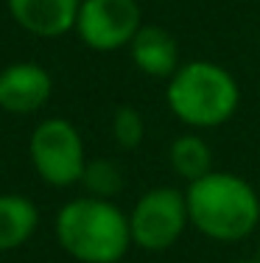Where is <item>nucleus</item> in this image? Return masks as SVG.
Returning a JSON list of instances; mask_svg holds the SVG:
<instances>
[{
  "label": "nucleus",
  "mask_w": 260,
  "mask_h": 263,
  "mask_svg": "<svg viewBox=\"0 0 260 263\" xmlns=\"http://www.w3.org/2000/svg\"><path fill=\"white\" fill-rule=\"evenodd\" d=\"M112 137L117 148L123 152H134L146 137V118L134 106H117L112 115Z\"/></svg>",
  "instance_id": "13"
},
{
  "label": "nucleus",
  "mask_w": 260,
  "mask_h": 263,
  "mask_svg": "<svg viewBox=\"0 0 260 263\" xmlns=\"http://www.w3.org/2000/svg\"><path fill=\"white\" fill-rule=\"evenodd\" d=\"M11 20L39 40H56L76 28L82 0H6Z\"/></svg>",
  "instance_id": "8"
},
{
  "label": "nucleus",
  "mask_w": 260,
  "mask_h": 263,
  "mask_svg": "<svg viewBox=\"0 0 260 263\" xmlns=\"http://www.w3.org/2000/svg\"><path fill=\"white\" fill-rule=\"evenodd\" d=\"M235 263H260V260L255 258V260H235Z\"/></svg>",
  "instance_id": "14"
},
{
  "label": "nucleus",
  "mask_w": 260,
  "mask_h": 263,
  "mask_svg": "<svg viewBox=\"0 0 260 263\" xmlns=\"http://www.w3.org/2000/svg\"><path fill=\"white\" fill-rule=\"evenodd\" d=\"M257 260H260V247H257Z\"/></svg>",
  "instance_id": "15"
},
{
  "label": "nucleus",
  "mask_w": 260,
  "mask_h": 263,
  "mask_svg": "<svg viewBox=\"0 0 260 263\" xmlns=\"http://www.w3.org/2000/svg\"><path fill=\"white\" fill-rule=\"evenodd\" d=\"M190 224L185 191L176 187H151L134 202L129 213L132 243L146 252H165L182 238Z\"/></svg>",
  "instance_id": "5"
},
{
  "label": "nucleus",
  "mask_w": 260,
  "mask_h": 263,
  "mask_svg": "<svg viewBox=\"0 0 260 263\" xmlns=\"http://www.w3.org/2000/svg\"><path fill=\"white\" fill-rule=\"evenodd\" d=\"M143 26L137 0H82L76 17V34L90 51L115 53L129 48Z\"/></svg>",
  "instance_id": "6"
},
{
  "label": "nucleus",
  "mask_w": 260,
  "mask_h": 263,
  "mask_svg": "<svg viewBox=\"0 0 260 263\" xmlns=\"http://www.w3.org/2000/svg\"><path fill=\"white\" fill-rule=\"evenodd\" d=\"M188 216L196 230L218 243H238L260 224V196L244 177L232 171H210L188 182Z\"/></svg>",
  "instance_id": "1"
},
{
  "label": "nucleus",
  "mask_w": 260,
  "mask_h": 263,
  "mask_svg": "<svg viewBox=\"0 0 260 263\" xmlns=\"http://www.w3.org/2000/svg\"><path fill=\"white\" fill-rule=\"evenodd\" d=\"M82 185H84L87 196L115 199L123 191V171L115 160H107V157L87 160L84 174H82Z\"/></svg>",
  "instance_id": "12"
},
{
  "label": "nucleus",
  "mask_w": 260,
  "mask_h": 263,
  "mask_svg": "<svg viewBox=\"0 0 260 263\" xmlns=\"http://www.w3.org/2000/svg\"><path fill=\"white\" fill-rule=\"evenodd\" d=\"M165 101L179 123L190 129H215L241 106V87L227 67L193 59L176 67L168 79Z\"/></svg>",
  "instance_id": "3"
},
{
  "label": "nucleus",
  "mask_w": 260,
  "mask_h": 263,
  "mask_svg": "<svg viewBox=\"0 0 260 263\" xmlns=\"http://www.w3.org/2000/svg\"><path fill=\"white\" fill-rule=\"evenodd\" d=\"M53 79L36 62H11L0 70V109L11 115H34L51 101Z\"/></svg>",
  "instance_id": "7"
},
{
  "label": "nucleus",
  "mask_w": 260,
  "mask_h": 263,
  "mask_svg": "<svg viewBox=\"0 0 260 263\" xmlns=\"http://www.w3.org/2000/svg\"><path fill=\"white\" fill-rule=\"evenodd\" d=\"M129 56H132L134 67L151 79H171L179 67V48L173 34L163 26H151V23L148 26L143 23L134 34Z\"/></svg>",
  "instance_id": "9"
},
{
  "label": "nucleus",
  "mask_w": 260,
  "mask_h": 263,
  "mask_svg": "<svg viewBox=\"0 0 260 263\" xmlns=\"http://www.w3.org/2000/svg\"><path fill=\"white\" fill-rule=\"evenodd\" d=\"M56 241L78 263H117L134 247L129 216L112 199L82 196L56 213Z\"/></svg>",
  "instance_id": "2"
},
{
  "label": "nucleus",
  "mask_w": 260,
  "mask_h": 263,
  "mask_svg": "<svg viewBox=\"0 0 260 263\" xmlns=\"http://www.w3.org/2000/svg\"><path fill=\"white\" fill-rule=\"evenodd\" d=\"M28 157L36 177L51 187L82 185L87 165L82 132L67 118H45L28 137Z\"/></svg>",
  "instance_id": "4"
},
{
  "label": "nucleus",
  "mask_w": 260,
  "mask_h": 263,
  "mask_svg": "<svg viewBox=\"0 0 260 263\" xmlns=\"http://www.w3.org/2000/svg\"><path fill=\"white\" fill-rule=\"evenodd\" d=\"M39 227V210L23 193H0V252L26 247Z\"/></svg>",
  "instance_id": "10"
},
{
  "label": "nucleus",
  "mask_w": 260,
  "mask_h": 263,
  "mask_svg": "<svg viewBox=\"0 0 260 263\" xmlns=\"http://www.w3.org/2000/svg\"><path fill=\"white\" fill-rule=\"evenodd\" d=\"M168 162L173 168L176 177H182L185 182H196V179L207 177L213 168V148L196 132H188V135H179L176 140L171 143L168 148Z\"/></svg>",
  "instance_id": "11"
}]
</instances>
